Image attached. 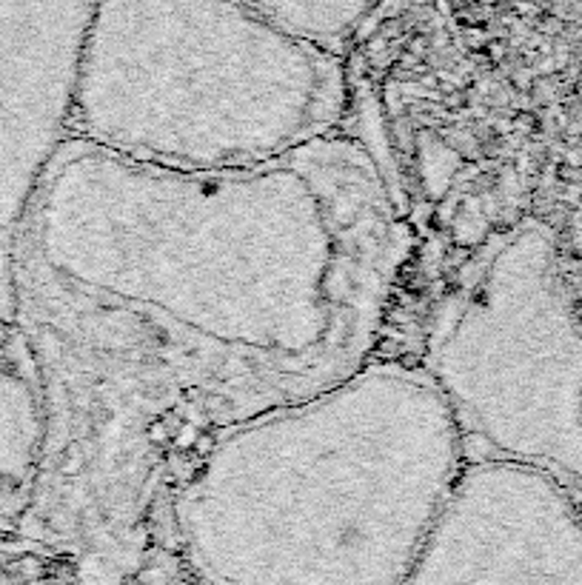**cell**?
Instances as JSON below:
<instances>
[{
    "label": "cell",
    "instance_id": "6da1fadb",
    "mask_svg": "<svg viewBox=\"0 0 582 585\" xmlns=\"http://www.w3.org/2000/svg\"><path fill=\"white\" fill-rule=\"evenodd\" d=\"M405 254L400 209L352 138L240 169L63 140L12 251L63 546L106 574L135 566L178 448L369 363Z\"/></svg>",
    "mask_w": 582,
    "mask_h": 585
},
{
    "label": "cell",
    "instance_id": "7a4b0ae2",
    "mask_svg": "<svg viewBox=\"0 0 582 585\" xmlns=\"http://www.w3.org/2000/svg\"><path fill=\"white\" fill-rule=\"evenodd\" d=\"M465 457L425 368L369 360L211 437L178 483L171 539L209 582H408Z\"/></svg>",
    "mask_w": 582,
    "mask_h": 585
},
{
    "label": "cell",
    "instance_id": "3957f363",
    "mask_svg": "<svg viewBox=\"0 0 582 585\" xmlns=\"http://www.w3.org/2000/svg\"><path fill=\"white\" fill-rule=\"evenodd\" d=\"M346 72L243 0H97L72 138L168 169H240L334 135Z\"/></svg>",
    "mask_w": 582,
    "mask_h": 585
},
{
    "label": "cell",
    "instance_id": "277c9868",
    "mask_svg": "<svg viewBox=\"0 0 582 585\" xmlns=\"http://www.w3.org/2000/svg\"><path fill=\"white\" fill-rule=\"evenodd\" d=\"M420 365L474 454L531 463L582 500V320L546 226L477 249L431 314Z\"/></svg>",
    "mask_w": 582,
    "mask_h": 585
},
{
    "label": "cell",
    "instance_id": "5b68a950",
    "mask_svg": "<svg viewBox=\"0 0 582 585\" xmlns=\"http://www.w3.org/2000/svg\"><path fill=\"white\" fill-rule=\"evenodd\" d=\"M554 474L468 454L408 582H582V514Z\"/></svg>",
    "mask_w": 582,
    "mask_h": 585
}]
</instances>
